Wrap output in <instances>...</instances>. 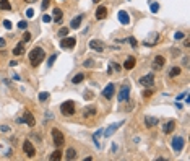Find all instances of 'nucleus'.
Returning <instances> with one entry per match:
<instances>
[{"instance_id": "f257e3e1", "label": "nucleus", "mask_w": 190, "mask_h": 161, "mask_svg": "<svg viewBox=\"0 0 190 161\" xmlns=\"http://www.w3.org/2000/svg\"><path fill=\"white\" fill-rule=\"evenodd\" d=\"M44 57H46V52H44L42 47H34L29 52V62L33 67H37V65L44 60Z\"/></svg>"}, {"instance_id": "f03ea898", "label": "nucleus", "mask_w": 190, "mask_h": 161, "mask_svg": "<svg viewBox=\"0 0 190 161\" xmlns=\"http://www.w3.org/2000/svg\"><path fill=\"white\" fill-rule=\"evenodd\" d=\"M60 111H62V114H64V116H73L75 114V102L70 101V99L65 101V102H62Z\"/></svg>"}, {"instance_id": "7ed1b4c3", "label": "nucleus", "mask_w": 190, "mask_h": 161, "mask_svg": "<svg viewBox=\"0 0 190 161\" xmlns=\"http://www.w3.org/2000/svg\"><path fill=\"white\" fill-rule=\"evenodd\" d=\"M52 140H54V145L57 146V148H60V146L65 143L64 133H62L58 129H52Z\"/></svg>"}, {"instance_id": "20e7f679", "label": "nucleus", "mask_w": 190, "mask_h": 161, "mask_svg": "<svg viewBox=\"0 0 190 161\" xmlns=\"http://www.w3.org/2000/svg\"><path fill=\"white\" fill-rule=\"evenodd\" d=\"M75 46H77V39H75V37H70V36L62 37L60 47H64V49H72V47H75Z\"/></svg>"}, {"instance_id": "39448f33", "label": "nucleus", "mask_w": 190, "mask_h": 161, "mask_svg": "<svg viewBox=\"0 0 190 161\" xmlns=\"http://www.w3.org/2000/svg\"><path fill=\"white\" fill-rule=\"evenodd\" d=\"M184 143H185V140L182 138V137H174V138H172V150H174L175 153H180L182 148H184Z\"/></svg>"}, {"instance_id": "423d86ee", "label": "nucleus", "mask_w": 190, "mask_h": 161, "mask_svg": "<svg viewBox=\"0 0 190 161\" xmlns=\"http://www.w3.org/2000/svg\"><path fill=\"white\" fill-rule=\"evenodd\" d=\"M23 151H25L29 158H33V156L36 155V150H34L33 143H31L29 140H25V142H23Z\"/></svg>"}, {"instance_id": "0eeeda50", "label": "nucleus", "mask_w": 190, "mask_h": 161, "mask_svg": "<svg viewBox=\"0 0 190 161\" xmlns=\"http://www.w3.org/2000/svg\"><path fill=\"white\" fill-rule=\"evenodd\" d=\"M129 96H130V86H129V85H125V86L120 88L117 99H119L120 102H124V101H127V99H129Z\"/></svg>"}, {"instance_id": "6e6552de", "label": "nucleus", "mask_w": 190, "mask_h": 161, "mask_svg": "<svg viewBox=\"0 0 190 161\" xmlns=\"http://www.w3.org/2000/svg\"><path fill=\"white\" fill-rule=\"evenodd\" d=\"M140 85H141V86H153V85H154L153 73H148V75H145V77H141L140 78Z\"/></svg>"}, {"instance_id": "1a4fd4ad", "label": "nucleus", "mask_w": 190, "mask_h": 161, "mask_svg": "<svg viewBox=\"0 0 190 161\" xmlns=\"http://www.w3.org/2000/svg\"><path fill=\"white\" fill-rule=\"evenodd\" d=\"M89 49L96 50V52H102V50H104V44L98 39H93V41H89Z\"/></svg>"}, {"instance_id": "9d476101", "label": "nucleus", "mask_w": 190, "mask_h": 161, "mask_svg": "<svg viewBox=\"0 0 190 161\" xmlns=\"http://www.w3.org/2000/svg\"><path fill=\"white\" fill-rule=\"evenodd\" d=\"M114 90H115V86H114V83H109L107 86L102 90V96H104L106 99H110L114 96Z\"/></svg>"}, {"instance_id": "9b49d317", "label": "nucleus", "mask_w": 190, "mask_h": 161, "mask_svg": "<svg viewBox=\"0 0 190 161\" xmlns=\"http://www.w3.org/2000/svg\"><path fill=\"white\" fill-rule=\"evenodd\" d=\"M21 121H23V122H25V124H28V125H29V127H33V125H34V124H36V122H34V116H33V114H31V112H29V111H26V112H25V114H23V117H21Z\"/></svg>"}, {"instance_id": "f8f14e48", "label": "nucleus", "mask_w": 190, "mask_h": 161, "mask_svg": "<svg viewBox=\"0 0 190 161\" xmlns=\"http://www.w3.org/2000/svg\"><path fill=\"white\" fill-rule=\"evenodd\" d=\"M107 16V8L106 7H98L96 8V20H104Z\"/></svg>"}, {"instance_id": "ddd939ff", "label": "nucleus", "mask_w": 190, "mask_h": 161, "mask_svg": "<svg viewBox=\"0 0 190 161\" xmlns=\"http://www.w3.org/2000/svg\"><path fill=\"white\" fill-rule=\"evenodd\" d=\"M156 124H158V117H153V116H146L145 117V125L148 129H153Z\"/></svg>"}, {"instance_id": "4468645a", "label": "nucleus", "mask_w": 190, "mask_h": 161, "mask_svg": "<svg viewBox=\"0 0 190 161\" xmlns=\"http://www.w3.org/2000/svg\"><path fill=\"white\" fill-rule=\"evenodd\" d=\"M154 68H156V70H161V68H163L164 67V64H166V59H164V57L163 56H156V57H154Z\"/></svg>"}, {"instance_id": "2eb2a0df", "label": "nucleus", "mask_w": 190, "mask_h": 161, "mask_svg": "<svg viewBox=\"0 0 190 161\" xmlns=\"http://www.w3.org/2000/svg\"><path fill=\"white\" fill-rule=\"evenodd\" d=\"M174 129H175V121H167V122L164 124V127H163V132L167 135V133L174 132Z\"/></svg>"}, {"instance_id": "dca6fc26", "label": "nucleus", "mask_w": 190, "mask_h": 161, "mask_svg": "<svg viewBox=\"0 0 190 161\" xmlns=\"http://www.w3.org/2000/svg\"><path fill=\"white\" fill-rule=\"evenodd\" d=\"M81 21H83V15L75 16V18L70 21V28L72 29H78V28H80V25H81Z\"/></svg>"}, {"instance_id": "f3484780", "label": "nucleus", "mask_w": 190, "mask_h": 161, "mask_svg": "<svg viewBox=\"0 0 190 161\" xmlns=\"http://www.w3.org/2000/svg\"><path fill=\"white\" fill-rule=\"evenodd\" d=\"M135 64H137V60H135V57H127L125 59V62H124V68H127V70H132L133 67H135Z\"/></svg>"}, {"instance_id": "a211bd4d", "label": "nucleus", "mask_w": 190, "mask_h": 161, "mask_svg": "<svg viewBox=\"0 0 190 161\" xmlns=\"http://www.w3.org/2000/svg\"><path fill=\"white\" fill-rule=\"evenodd\" d=\"M119 21L122 23V25H129L130 23V16H129V13L127 12H119Z\"/></svg>"}, {"instance_id": "6ab92c4d", "label": "nucleus", "mask_w": 190, "mask_h": 161, "mask_svg": "<svg viewBox=\"0 0 190 161\" xmlns=\"http://www.w3.org/2000/svg\"><path fill=\"white\" fill-rule=\"evenodd\" d=\"M83 116L85 117H93V116H96V108L94 106H88V108L83 109Z\"/></svg>"}, {"instance_id": "aec40b11", "label": "nucleus", "mask_w": 190, "mask_h": 161, "mask_svg": "<svg viewBox=\"0 0 190 161\" xmlns=\"http://www.w3.org/2000/svg\"><path fill=\"white\" fill-rule=\"evenodd\" d=\"M124 124V122H117V124H112V125H109V129L107 130H106V132H104V135L106 137H110V135H112V133L114 132H115V130H117V127H120V125H122Z\"/></svg>"}, {"instance_id": "412c9836", "label": "nucleus", "mask_w": 190, "mask_h": 161, "mask_svg": "<svg viewBox=\"0 0 190 161\" xmlns=\"http://www.w3.org/2000/svg\"><path fill=\"white\" fill-rule=\"evenodd\" d=\"M65 158H67L68 161L77 160V150H75V148H68V150H67V153H65Z\"/></svg>"}, {"instance_id": "4be33fe9", "label": "nucleus", "mask_w": 190, "mask_h": 161, "mask_svg": "<svg viewBox=\"0 0 190 161\" xmlns=\"http://www.w3.org/2000/svg\"><path fill=\"white\" fill-rule=\"evenodd\" d=\"M23 52H25V42H20L18 46L13 49V54H15V56H21Z\"/></svg>"}, {"instance_id": "5701e85b", "label": "nucleus", "mask_w": 190, "mask_h": 161, "mask_svg": "<svg viewBox=\"0 0 190 161\" xmlns=\"http://www.w3.org/2000/svg\"><path fill=\"white\" fill-rule=\"evenodd\" d=\"M180 72H182L180 67H172L171 72H169V77H171V78H175V77H179V75H180Z\"/></svg>"}, {"instance_id": "b1692460", "label": "nucleus", "mask_w": 190, "mask_h": 161, "mask_svg": "<svg viewBox=\"0 0 190 161\" xmlns=\"http://www.w3.org/2000/svg\"><path fill=\"white\" fill-rule=\"evenodd\" d=\"M102 133H104L102 130H98V132H96L94 135H93V140H94V145H96V148H99V146H101V145H99V137H101Z\"/></svg>"}, {"instance_id": "393cba45", "label": "nucleus", "mask_w": 190, "mask_h": 161, "mask_svg": "<svg viewBox=\"0 0 190 161\" xmlns=\"http://www.w3.org/2000/svg\"><path fill=\"white\" fill-rule=\"evenodd\" d=\"M83 80H85V75H83V73H77L73 78H72V83L77 85V83H81Z\"/></svg>"}, {"instance_id": "a878e982", "label": "nucleus", "mask_w": 190, "mask_h": 161, "mask_svg": "<svg viewBox=\"0 0 190 161\" xmlns=\"http://www.w3.org/2000/svg\"><path fill=\"white\" fill-rule=\"evenodd\" d=\"M54 15H55V23H60L62 21V10L60 8H54Z\"/></svg>"}, {"instance_id": "bb28decb", "label": "nucleus", "mask_w": 190, "mask_h": 161, "mask_svg": "<svg viewBox=\"0 0 190 161\" xmlns=\"http://www.w3.org/2000/svg\"><path fill=\"white\" fill-rule=\"evenodd\" d=\"M0 8L2 10H12V5H10L8 0H0Z\"/></svg>"}, {"instance_id": "cd10ccee", "label": "nucleus", "mask_w": 190, "mask_h": 161, "mask_svg": "<svg viewBox=\"0 0 190 161\" xmlns=\"http://www.w3.org/2000/svg\"><path fill=\"white\" fill-rule=\"evenodd\" d=\"M150 8H151V12H153V13H158V10H159V3L150 2Z\"/></svg>"}, {"instance_id": "c85d7f7f", "label": "nucleus", "mask_w": 190, "mask_h": 161, "mask_svg": "<svg viewBox=\"0 0 190 161\" xmlns=\"http://www.w3.org/2000/svg\"><path fill=\"white\" fill-rule=\"evenodd\" d=\"M62 158V151L60 150H55V151L50 155V160H60Z\"/></svg>"}, {"instance_id": "c756f323", "label": "nucleus", "mask_w": 190, "mask_h": 161, "mask_svg": "<svg viewBox=\"0 0 190 161\" xmlns=\"http://www.w3.org/2000/svg\"><path fill=\"white\" fill-rule=\"evenodd\" d=\"M47 99H49V93H47V91H42V93H39V101H41V102L47 101Z\"/></svg>"}, {"instance_id": "7c9ffc66", "label": "nucleus", "mask_w": 190, "mask_h": 161, "mask_svg": "<svg viewBox=\"0 0 190 161\" xmlns=\"http://www.w3.org/2000/svg\"><path fill=\"white\" fill-rule=\"evenodd\" d=\"M55 60H57V54H52V56L49 57V60H47V65H49V67H52Z\"/></svg>"}, {"instance_id": "2f4dec72", "label": "nucleus", "mask_w": 190, "mask_h": 161, "mask_svg": "<svg viewBox=\"0 0 190 161\" xmlns=\"http://www.w3.org/2000/svg\"><path fill=\"white\" fill-rule=\"evenodd\" d=\"M58 36H60V37H65V36H68V28H62L60 31H58Z\"/></svg>"}, {"instance_id": "473e14b6", "label": "nucleus", "mask_w": 190, "mask_h": 161, "mask_svg": "<svg viewBox=\"0 0 190 161\" xmlns=\"http://www.w3.org/2000/svg\"><path fill=\"white\" fill-rule=\"evenodd\" d=\"M29 41H31V34L25 33V34H23V42H29Z\"/></svg>"}, {"instance_id": "72a5a7b5", "label": "nucleus", "mask_w": 190, "mask_h": 161, "mask_svg": "<svg viewBox=\"0 0 190 161\" xmlns=\"http://www.w3.org/2000/svg\"><path fill=\"white\" fill-rule=\"evenodd\" d=\"M174 37L179 41V39H184V37H185V34H184V33H180V31H177V33L174 34Z\"/></svg>"}, {"instance_id": "f704fd0d", "label": "nucleus", "mask_w": 190, "mask_h": 161, "mask_svg": "<svg viewBox=\"0 0 190 161\" xmlns=\"http://www.w3.org/2000/svg\"><path fill=\"white\" fill-rule=\"evenodd\" d=\"M18 28L20 29H26L28 28V21H20L18 23Z\"/></svg>"}, {"instance_id": "c9c22d12", "label": "nucleus", "mask_w": 190, "mask_h": 161, "mask_svg": "<svg viewBox=\"0 0 190 161\" xmlns=\"http://www.w3.org/2000/svg\"><path fill=\"white\" fill-rule=\"evenodd\" d=\"M26 16H28V18H33V16H34V10L33 8H28L26 10Z\"/></svg>"}, {"instance_id": "e433bc0d", "label": "nucleus", "mask_w": 190, "mask_h": 161, "mask_svg": "<svg viewBox=\"0 0 190 161\" xmlns=\"http://www.w3.org/2000/svg\"><path fill=\"white\" fill-rule=\"evenodd\" d=\"M42 21L44 23H50V21H52V16H50V15H44L42 16Z\"/></svg>"}, {"instance_id": "4c0bfd02", "label": "nucleus", "mask_w": 190, "mask_h": 161, "mask_svg": "<svg viewBox=\"0 0 190 161\" xmlns=\"http://www.w3.org/2000/svg\"><path fill=\"white\" fill-rule=\"evenodd\" d=\"M129 42H130V46H132V47H137V39H135V37H129Z\"/></svg>"}, {"instance_id": "58836bf2", "label": "nucleus", "mask_w": 190, "mask_h": 161, "mask_svg": "<svg viewBox=\"0 0 190 161\" xmlns=\"http://www.w3.org/2000/svg\"><path fill=\"white\" fill-rule=\"evenodd\" d=\"M49 3H50V0H42V10H47Z\"/></svg>"}, {"instance_id": "ea45409f", "label": "nucleus", "mask_w": 190, "mask_h": 161, "mask_svg": "<svg viewBox=\"0 0 190 161\" xmlns=\"http://www.w3.org/2000/svg\"><path fill=\"white\" fill-rule=\"evenodd\" d=\"M3 26H5L7 29H12V23H10L8 20H5V21H3Z\"/></svg>"}, {"instance_id": "a19ab883", "label": "nucleus", "mask_w": 190, "mask_h": 161, "mask_svg": "<svg viewBox=\"0 0 190 161\" xmlns=\"http://www.w3.org/2000/svg\"><path fill=\"white\" fill-rule=\"evenodd\" d=\"M151 94H153V90H146V91L143 93V96H145V98H150Z\"/></svg>"}, {"instance_id": "79ce46f5", "label": "nucleus", "mask_w": 190, "mask_h": 161, "mask_svg": "<svg viewBox=\"0 0 190 161\" xmlns=\"http://www.w3.org/2000/svg\"><path fill=\"white\" fill-rule=\"evenodd\" d=\"M8 127H7V125H0V132H3V133H5V132H8Z\"/></svg>"}, {"instance_id": "37998d69", "label": "nucleus", "mask_w": 190, "mask_h": 161, "mask_svg": "<svg viewBox=\"0 0 190 161\" xmlns=\"http://www.w3.org/2000/svg\"><path fill=\"white\" fill-rule=\"evenodd\" d=\"M182 64H184V67H189V57H184V59H182Z\"/></svg>"}, {"instance_id": "c03bdc74", "label": "nucleus", "mask_w": 190, "mask_h": 161, "mask_svg": "<svg viewBox=\"0 0 190 161\" xmlns=\"http://www.w3.org/2000/svg\"><path fill=\"white\" fill-rule=\"evenodd\" d=\"M85 67H93V60H85Z\"/></svg>"}, {"instance_id": "a18cd8bd", "label": "nucleus", "mask_w": 190, "mask_h": 161, "mask_svg": "<svg viewBox=\"0 0 190 161\" xmlns=\"http://www.w3.org/2000/svg\"><path fill=\"white\" fill-rule=\"evenodd\" d=\"M112 67H114V70H115V72H119V70H120V65H119V64H115V62H112Z\"/></svg>"}, {"instance_id": "49530a36", "label": "nucleus", "mask_w": 190, "mask_h": 161, "mask_svg": "<svg viewBox=\"0 0 190 161\" xmlns=\"http://www.w3.org/2000/svg\"><path fill=\"white\" fill-rule=\"evenodd\" d=\"M5 39H3V37H0V47H5Z\"/></svg>"}, {"instance_id": "de8ad7c7", "label": "nucleus", "mask_w": 190, "mask_h": 161, "mask_svg": "<svg viewBox=\"0 0 190 161\" xmlns=\"http://www.w3.org/2000/svg\"><path fill=\"white\" fill-rule=\"evenodd\" d=\"M185 96H187V93H182V94H179V96H177V101H180V99H182V98H185Z\"/></svg>"}, {"instance_id": "09e8293b", "label": "nucleus", "mask_w": 190, "mask_h": 161, "mask_svg": "<svg viewBox=\"0 0 190 161\" xmlns=\"http://www.w3.org/2000/svg\"><path fill=\"white\" fill-rule=\"evenodd\" d=\"M85 98L86 99H91L93 98V93H85Z\"/></svg>"}, {"instance_id": "8fccbe9b", "label": "nucleus", "mask_w": 190, "mask_h": 161, "mask_svg": "<svg viewBox=\"0 0 190 161\" xmlns=\"http://www.w3.org/2000/svg\"><path fill=\"white\" fill-rule=\"evenodd\" d=\"M15 65H18V62H16V60H12V62H10V67H15Z\"/></svg>"}, {"instance_id": "3c124183", "label": "nucleus", "mask_w": 190, "mask_h": 161, "mask_svg": "<svg viewBox=\"0 0 190 161\" xmlns=\"http://www.w3.org/2000/svg\"><path fill=\"white\" fill-rule=\"evenodd\" d=\"M28 3H33V2H36V0H26Z\"/></svg>"}, {"instance_id": "603ef678", "label": "nucleus", "mask_w": 190, "mask_h": 161, "mask_svg": "<svg viewBox=\"0 0 190 161\" xmlns=\"http://www.w3.org/2000/svg\"><path fill=\"white\" fill-rule=\"evenodd\" d=\"M93 2H94V3H99V2H101V0H93Z\"/></svg>"}]
</instances>
